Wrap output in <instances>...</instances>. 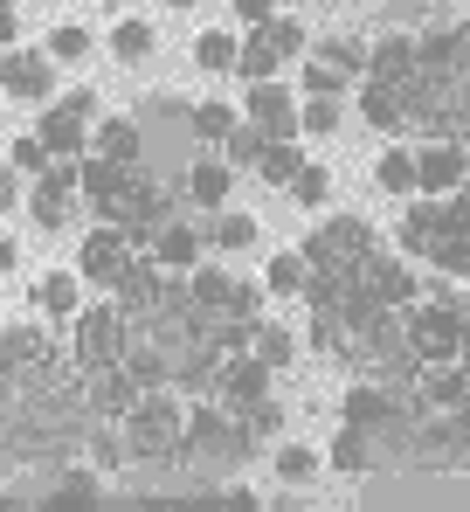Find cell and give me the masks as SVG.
Instances as JSON below:
<instances>
[{"label": "cell", "instance_id": "obj_1", "mask_svg": "<svg viewBox=\"0 0 470 512\" xmlns=\"http://www.w3.org/2000/svg\"><path fill=\"white\" fill-rule=\"evenodd\" d=\"M125 443L139 464H180L187 457V395L180 388H146L139 409L125 416Z\"/></svg>", "mask_w": 470, "mask_h": 512}, {"label": "cell", "instance_id": "obj_2", "mask_svg": "<svg viewBox=\"0 0 470 512\" xmlns=\"http://www.w3.org/2000/svg\"><path fill=\"white\" fill-rule=\"evenodd\" d=\"M125 346H132V319H125V305L118 298H104V305H83L77 319H70V353H77V367H111V360H125Z\"/></svg>", "mask_w": 470, "mask_h": 512}, {"label": "cell", "instance_id": "obj_3", "mask_svg": "<svg viewBox=\"0 0 470 512\" xmlns=\"http://www.w3.org/2000/svg\"><path fill=\"white\" fill-rule=\"evenodd\" d=\"M346 277H353V291H360V298H374V305H394V312H408V305H415V298H422V277H415V256H401V250H367L360 256V263H353V270H346Z\"/></svg>", "mask_w": 470, "mask_h": 512}, {"label": "cell", "instance_id": "obj_4", "mask_svg": "<svg viewBox=\"0 0 470 512\" xmlns=\"http://www.w3.org/2000/svg\"><path fill=\"white\" fill-rule=\"evenodd\" d=\"M374 243H381V236H374L360 215H332V222H318L298 250H305V263H312V270H353L360 256L374 250Z\"/></svg>", "mask_w": 470, "mask_h": 512}, {"label": "cell", "instance_id": "obj_5", "mask_svg": "<svg viewBox=\"0 0 470 512\" xmlns=\"http://www.w3.org/2000/svg\"><path fill=\"white\" fill-rule=\"evenodd\" d=\"M132 236L118 229V222H90V236L77 243V277L83 284H97V291H118V277L132 270Z\"/></svg>", "mask_w": 470, "mask_h": 512}, {"label": "cell", "instance_id": "obj_6", "mask_svg": "<svg viewBox=\"0 0 470 512\" xmlns=\"http://www.w3.org/2000/svg\"><path fill=\"white\" fill-rule=\"evenodd\" d=\"M408 346L422 360H457L464 353V305H429L415 298L408 305Z\"/></svg>", "mask_w": 470, "mask_h": 512}, {"label": "cell", "instance_id": "obj_7", "mask_svg": "<svg viewBox=\"0 0 470 512\" xmlns=\"http://www.w3.org/2000/svg\"><path fill=\"white\" fill-rule=\"evenodd\" d=\"M56 56L49 49H0V90L7 97H21V104H56Z\"/></svg>", "mask_w": 470, "mask_h": 512}, {"label": "cell", "instance_id": "obj_8", "mask_svg": "<svg viewBox=\"0 0 470 512\" xmlns=\"http://www.w3.org/2000/svg\"><path fill=\"white\" fill-rule=\"evenodd\" d=\"M139 374L125 367V360H111V367H90L83 374V402H90V416H104V423H125L132 409H139Z\"/></svg>", "mask_w": 470, "mask_h": 512}, {"label": "cell", "instance_id": "obj_9", "mask_svg": "<svg viewBox=\"0 0 470 512\" xmlns=\"http://www.w3.org/2000/svg\"><path fill=\"white\" fill-rule=\"evenodd\" d=\"M208 243H215V215H194V222L173 215V222L153 236V256L173 270V277H187L194 263H208Z\"/></svg>", "mask_w": 470, "mask_h": 512}, {"label": "cell", "instance_id": "obj_10", "mask_svg": "<svg viewBox=\"0 0 470 512\" xmlns=\"http://www.w3.org/2000/svg\"><path fill=\"white\" fill-rule=\"evenodd\" d=\"M415 173H422V194L443 201V194H457L470 180V146L464 139H429V146L415 153Z\"/></svg>", "mask_w": 470, "mask_h": 512}, {"label": "cell", "instance_id": "obj_11", "mask_svg": "<svg viewBox=\"0 0 470 512\" xmlns=\"http://www.w3.org/2000/svg\"><path fill=\"white\" fill-rule=\"evenodd\" d=\"M242 118H249V125H263L270 139H298V97H291V84H284V77L249 84V97H242Z\"/></svg>", "mask_w": 470, "mask_h": 512}, {"label": "cell", "instance_id": "obj_12", "mask_svg": "<svg viewBox=\"0 0 470 512\" xmlns=\"http://www.w3.org/2000/svg\"><path fill=\"white\" fill-rule=\"evenodd\" d=\"M270 374H277V367H270L263 353H249V346H242V353H222L215 395H222V402H235V409H249V402H263V395H270Z\"/></svg>", "mask_w": 470, "mask_h": 512}, {"label": "cell", "instance_id": "obj_13", "mask_svg": "<svg viewBox=\"0 0 470 512\" xmlns=\"http://www.w3.org/2000/svg\"><path fill=\"white\" fill-rule=\"evenodd\" d=\"M422 70V49H415V35L408 28H381L374 35V49H367V84H408Z\"/></svg>", "mask_w": 470, "mask_h": 512}, {"label": "cell", "instance_id": "obj_14", "mask_svg": "<svg viewBox=\"0 0 470 512\" xmlns=\"http://www.w3.org/2000/svg\"><path fill=\"white\" fill-rule=\"evenodd\" d=\"M401 409H408V402L394 395L388 381H353V388H346V402H339V416H346V423L374 429V436H381V429H388Z\"/></svg>", "mask_w": 470, "mask_h": 512}, {"label": "cell", "instance_id": "obj_15", "mask_svg": "<svg viewBox=\"0 0 470 512\" xmlns=\"http://www.w3.org/2000/svg\"><path fill=\"white\" fill-rule=\"evenodd\" d=\"M415 402H422V409H464V402H470L464 360H422V374H415Z\"/></svg>", "mask_w": 470, "mask_h": 512}, {"label": "cell", "instance_id": "obj_16", "mask_svg": "<svg viewBox=\"0 0 470 512\" xmlns=\"http://www.w3.org/2000/svg\"><path fill=\"white\" fill-rule=\"evenodd\" d=\"M35 132H42V146H49L56 160H83V153H90V118H77L63 97H56V104H42Z\"/></svg>", "mask_w": 470, "mask_h": 512}, {"label": "cell", "instance_id": "obj_17", "mask_svg": "<svg viewBox=\"0 0 470 512\" xmlns=\"http://www.w3.org/2000/svg\"><path fill=\"white\" fill-rule=\"evenodd\" d=\"M229 187H235V167L229 160H208V153L180 173V194H187L201 215H222V208H229Z\"/></svg>", "mask_w": 470, "mask_h": 512}, {"label": "cell", "instance_id": "obj_18", "mask_svg": "<svg viewBox=\"0 0 470 512\" xmlns=\"http://www.w3.org/2000/svg\"><path fill=\"white\" fill-rule=\"evenodd\" d=\"M436 229H443V201H436V194H408L401 229H394V250L422 263V256H429V243H436Z\"/></svg>", "mask_w": 470, "mask_h": 512}, {"label": "cell", "instance_id": "obj_19", "mask_svg": "<svg viewBox=\"0 0 470 512\" xmlns=\"http://www.w3.org/2000/svg\"><path fill=\"white\" fill-rule=\"evenodd\" d=\"M0 360L21 367V374H42V367H56V346H49V333H42L35 319H14V326L0 333Z\"/></svg>", "mask_w": 470, "mask_h": 512}, {"label": "cell", "instance_id": "obj_20", "mask_svg": "<svg viewBox=\"0 0 470 512\" xmlns=\"http://www.w3.org/2000/svg\"><path fill=\"white\" fill-rule=\"evenodd\" d=\"M325 464L332 471H346V478H367L374 464H381V436L360 423H339V436H332V450H325Z\"/></svg>", "mask_w": 470, "mask_h": 512}, {"label": "cell", "instance_id": "obj_21", "mask_svg": "<svg viewBox=\"0 0 470 512\" xmlns=\"http://www.w3.org/2000/svg\"><path fill=\"white\" fill-rule=\"evenodd\" d=\"M90 153L139 167V160H146V125H139V118H97V125H90Z\"/></svg>", "mask_w": 470, "mask_h": 512}, {"label": "cell", "instance_id": "obj_22", "mask_svg": "<svg viewBox=\"0 0 470 512\" xmlns=\"http://www.w3.org/2000/svg\"><path fill=\"white\" fill-rule=\"evenodd\" d=\"M35 305H42V319H77L83 312V277L77 270H42Z\"/></svg>", "mask_w": 470, "mask_h": 512}, {"label": "cell", "instance_id": "obj_23", "mask_svg": "<svg viewBox=\"0 0 470 512\" xmlns=\"http://www.w3.org/2000/svg\"><path fill=\"white\" fill-rule=\"evenodd\" d=\"M374 187H381V194H394V201L422 194V173H415V153H408V146H388V153L374 160Z\"/></svg>", "mask_w": 470, "mask_h": 512}, {"label": "cell", "instance_id": "obj_24", "mask_svg": "<svg viewBox=\"0 0 470 512\" xmlns=\"http://www.w3.org/2000/svg\"><path fill=\"white\" fill-rule=\"evenodd\" d=\"M277 70H284L277 42H270L263 28H249V35H242V56H235V77H242V84H270Z\"/></svg>", "mask_w": 470, "mask_h": 512}, {"label": "cell", "instance_id": "obj_25", "mask_svg": "<svg viewBox=\"0 0 470 512\" xmlns=\"http://www.w3.org/2000/svg\"><path fill=\"white\" fill-rule=\"evenodd\" d=\"M153 49H159V28L146 14H125V21L111 28V56H118V63H146Z\"/></svg>", "mask_w": 470, "mask_h": 512}, {"label": "cell", "instance_id": "obj_26", "mask_svg": "<svg viewBox=\"0 0 470 512\" xmlns=\"http://www.w3.org/2000/svg\"><path fill=\"white\" fill-rule=\"evenodd\" d=\"M235 125H242V111L222 104V97H208V104H194V118H187V139H201V146H222Z\"/></svg>", "mask_w": 470, "mask_h": 512}, {"label": "cell", "instance_id": "obj_27", "mask_svg": "<svg viewBox=\"0 0 470 512\" xmlns=\"http://www.w3.org/2000/svg\"><path fill=\"white\" fill-rule=\"evenodd\" d=\"M235 56H242V35H229V28H201V35H194V63H201V70L235 77Z\"/></svg>", "mask_w": 470, "mask_h": 512}, {"label": "cell", "instance_id": "obj_28", "mask_svg": "<svg viewBox=\"0 0 470 512\" xmlns=\"http://www.w3.org/2000/svg\"><path fill=\"white\" fill-rule=\"evenodd\" d=\"M360 118H367V125H374V132H408V111H401V97H394L388 84H367L360 90Z\"/></svg>", "mask_w": 470, "mask_h": 512}, {"label": "cell", "instance_id": "obj_29", "mask_svg": "<svg viewBox=\"0 0 470 512\" xmlns=\"http://www.w3.org/2000/svg\"><path fill=\"white\" fill-rule=\"evenodd\" d=\"M305 277H312L305 250H277L270 263H263V284H270V298H298V291H305Z\"/></svg>", "mask_w": 470, "mask_h": 512}, {"label": "cell", "instance_id": "obj_30", "mask_svg": "<svg viewBox=\"0 0 470 512\" xmlns=\"http://www.w3.org/2000/svg\"><path fill=\"white\" fill-rule=\"evenodd\" d=\"M298 167H305L298 139H263V160H256V173H263L270 187H291V180H298Z\"/></svg>", "mask_w": 470, "mask_h": 512}, {"label": "cell", "instance_id": "obj_31", "mask_svg": "<svg viewBox=\"0 0 470 512\" xmlns=\"http://www.w3.org/2000/svg\"><path fill=\"white\" fill-rule=\"evenodd\" d=\"M229 270H215V263H194V270H187V298H194V305H201V312H222V305H229Z\"/></svg>", "mask_w": 470, "mask_h": 512}, {"label": "cell", "instance_id": "obj_32", "mask_svg": "<svg viewBox=\"0 0 470 512\" xmlns=\"http://www.w3.org/2000/svg\"><path fill=\"white\" fill-rule=\"evenodd\" d=\"M312 63L346 70V77H367V42H353V35H325V42L312 49Z\"/></svg>", "mask_w": 470, "mask_h": 512}, {"label": "cell", "instance_id": "obj_33", "mask_svg": "<svg viewBox=\"0 0 470 512\" xmlns=\"http://www.w3.org/2000/svg\"><path fill=\"white\" fill-rule=\"evenodd\" d=\"M284 194H291L298 208H312V215H318V208L332 201V167H325V160H305V167H298V180H291Z\"/></svg>", "mask_w": 470, "mask_h": 512}, {"label": "cell", "instance_id": "obj_34", "mask_svg": "<svg viewBox=\"0 0 470 512\" xmlns=\"http://www.w3.org/2000/svg\"><path fill=\"white\" fill-rule=\"evenodd\" d=\"M422 263H436L450 277H470V229H436V243H429Z\"/></svg>", "mask_w": 470, "mask_h": 512}, {"label": "cell", "instance_id": "obj_35", "mask_svg": "<svg viewBox=\"0 0 470 512\" xmlns=\"http://www.w3.org/2000/svg\"><path fill=\"white\" fill-rule=\"evenodd\" d=\"M256 243H263L256 215H235V208H222V215H215V250H256Z\"/></svg>", "mask_w": 470, "mask_h": 512}, {"label": "cell", "instance_id": "obj_36", "mask_svg": "<svg viewBox=\"0 0 470 512\" xmlns=\"http://www.w3.org/2000/svg\"><path fill=\"white\" fill-rule=\"evenodd\" d=\"M249 353H263L270 367H291V360H298V340H291L277 319H256V340H249Z\"/></svg>", "mask_w": 470, "mask_h": 512}, {"label": "cell", "instance_id": "obj_37", "mask_svg": "<svg viewBox=\"0 0 470 512\" xmlns=\"http://www.w3.org/2000/svg\"><path fill=\"white\" fill-rule=\"evenodd\" d=\"M263 139H270V132L242 118V125L229 132V139H222V160H229V167H256V160H263Z\"/></svg>", "mask_w": 470, "mask_h": 512}, {"label": "cell", "instance_id": "obj_38", "mask_svg": "<svg viewBox=\"0 0 470 512\" xmlns=\"http://www.w3.org/2000/svg\"><path fill=\"white\" fill-rule=\"evenodd\" d=\"M263 291H270L263 277H235V284H229V305H222L215 319H263Z\"/></svg>", "mask_w": 470, "mask_h": 512}, {"label": "cell", "instance_id": "obj_39", "mask_svg": "<svg viewBox=\"0 0 470 512\" xmlns=\"http://www.w3.org/2000/svg\"><path fill=\"white\" fill-rule=\"evenodd\" d=\"M21 208H28V222H35V229H63L77 201H70V194H49V187H35V194H28Z\"/></svg>", "mask_w": 470, "mask_h": 512}, {"label": "cell", "instance_id": "obj_40", "mask_svg": "<svg viewBox=\"0 0 470 512\" xmlns=\"http://www.w3.org/2000/svg\"><path fill=\"white\" fill-rule=\"evenodd\" d=\"M263 35L277 42V56H284V63L312 49V35H305V21H291V14H270V21H263Z\"/></svg>", "mask_w": 470, "mask_h": 512}, {"label": "cell", "instance_id": "obj_41", "mask_svg": "<svg viewBox=\"0 0 470 512\" xmlns=\"http://www.w3.org/2000/svg\"><path fill=\"white\" fill-rule=\"evenodd\" d=\"M49 160H56V153L42 146V132H21V139L7 146V167H14V173H28V180H35V173L49 167Z\"/></svg>", "mask_w": 470, "mask_h": 512}, {"label": "cell", "instance_id": "obj_42", "mask_svg": "<svg viewBox=\"0 0 470 512\" xmlns=\"http://www.w3.org/2000/svg\"><path fill=\"white\" fill-rule=\"evenodd\" d=\"M277 478H284V485H312V478H318V450L284 443V450H277Z\"/></svg>", "mask_w": 470, "mask_h": 512}, {"label": "cell", "instance_id": "obj_43", "mask_svg": "<svg viewBox=\"0 0 470 512\" xmlns=\"http://www.w3.org/2000/svg\"><path fill=\"white\" fill-rule=\"evenodd\" d=\"M56 63H83L90 56V28H77V21H63V28H49V42H42Z\"/></svg>", "mask_w": 470, "mask_h": 512}, {"label": "cell", "instance_id": "obj_44", "mask_svg": "<svg viewBox=\"0 0 470 512\" xmlns=\"http://www.w3.org/2000/svg\"><path fill=\"white\" fill-rule=\"evenodd\" d=\"M305 132H318V139L339 132V97H305V104H298V139H305Z\"/></svg>", "mask_w": 470, "mask_h": 512}, {"label": "cell", "instance_id": "obj_45", "mask_svg": "<svg viewBox=\"0 0 470 512\" xmlns=\"http://www.w3.org/2000/svg\"><path fill=\"white\" fill-rule=\"evenodd\" d=\"M408 14L436 28V21H443V0H388V14H381V21H388V28H408Z\"/></svg>", "mask_w": 470, "mask_h": 512}, {"label": "cell", "instance_id": "obj_46", "mask_svg": "<svg viewBox=\"0 0 470 512\" xmlns=\"http://www.w3.org/2000/svg\"><path fill=\"white\" fill-rule=\"evenodd\" d=\"M298 84H305V97H346V84H353V77H346V70H325V63H312Z\"/></svg>", "mask_w": 470, "mask_h": 512}, {"label": "cell", "instance_id": "obj_47", "mask_svg": "<svg viewBox=\"0 0 470 512\" xmlns=\"http://www.w3.org/2000/svg\"><path fill=\"white\" fill-rule=\"evenodd\" d=\"M242 416H249V429H256L263 443H270V436H284V402H270V395H263V402H249Z\"/></svg>", "mask_w": 470, "mask_h": 512}, {"label": "cell", "instance_id": "obj_48", "mask_svg": "<svg viewBox=\"0 0 470 512\" xmlns=\"http://www.w3.org/2000/svg\"><path fill=\"white\" fill-rule=\"evenodd\" d=\"M90 499H97V478H90V471H70V478L49 492V506H90Z\"/></svg>", "mask_w": 470, "mask_h": 512}, {"label": "cell", "instance_id": "obj_49", "mask_svg": "<svg viewBox=\"0 0 470 512\" xmlns=\"http://www.w3.org/2000/svg\"><path fill=\"white\" fill-rule=\"evenodd\" d=\"M270 14H277V0H235V21H242V28H263Z\"/></svg>", "mask_w": 470, "mask_h": 512}, {"label": "cell", "instance_id": "obj_50", "mask_svg": "<svg viewBox=\"0 0 470 512\" xmlns=\"http://www.w3.org/2000/svg\"><path fill=\"white\" fill-rule=\"evenodd\" d=\"M21 180H28V173L0 167V208H21V201H28V194H21Z\"/></svg>", "mask_w": 470, "mask_h": 512}, {"label": "cell", "instance_id": "obj_51", "mask_svg": "<svg viewBox=\"0 0 470 512\" xmlns=\"http://www.w3.org/2000/svg\"><path fill=\"white\" fill-rule=\"evenodd\" d=\"M63 104H70V111H77V118H90V125H97V90H70V97H63Z\"/></svg>", "mask_w": 470, "mask_h": 512}, {"label": "cell", "instance_id": "obj_52", "mask_svg": "<svg viewBox=\"0 0 470 512\" xmlns=\"http://www.w3.org/2000/svg\"><path fill=\"white\" fill-rule=\"evenodd\" d=\"M14 42H21V14H14V7H0V49H14Z\"/></svg>", "mask_w": 470, "mask_h": 512}, {"label": "cell", "instance_id": "obj_53", "mask_svg": "<svg viewBox=\"0 0 470 512\" xmlns=\"http://www.w3.org/2000/svg\"><path fill=\"white\" fill-rule=\"evenodd\" d=\"M14 263H21V243H14V236H0V270H14Z\"/></svg>", "mask_w": 470, "mask_h": 512}, {"label": "cell", "instance_id": "obj_54", "mask_svg": "<svg viewBox=\"0 0 470 512\" xmlns=\"http://www.w3.org/2000/svg\"><path fill=\"white\" fill-rule=\"evenodd\" d=\"M457 360H464V374H470V340H464V353H457Z\"/></svg>", "mask_w": 470, "mask_h": 512}, {"label": "cell", "instance_id": "obj_55", "mask_svg": "<svg viewBox=\"0 0 470 512\" xmlns=\"http://www.w3.org/2000/svg\"><path fill=\"white\" fill-rule=\"evenodd\" d=\"M166 7H194V0H166Z\"/></svg>", "mask_w": 470, "mask_h": 512}, {"label": "cell", "instance_id": "obj_56", "mask_svg": "<svg viewBox=\"0 0 470 512\" xmlns=\"http://www.w3.org/2000/svg\"><path fill=\"white\" fill-rule=\"evenodd\" d=\"M0 7H14V0H0Z\"/></svg>", "mask_w": 470, "mask_h": 512}, {"label": "cell", "instance_id": "obj_57", "mask_svg": "<svg viewBox=\"0 0 470 512\" xmlns=\"http://www.w3.org/2000/svg\"><path fill=\"white\" fill-rule=\"evenodd\" d=\"M464 409H470V402H464Z\"/></svg>", "mask_w": 470, "mask_h": 512}, {"label": "cell", "instance_id": "obj_58", "mask_svg": "<svg viewBox=\"0 0 470 512\" xmlns=\"http://www.w3.org/2000/svg\"><path fill=\"white\" fill-rule=\"evenodd\" d=\"M464 187H470V180H464Z\"/></svg>", "mask_w": 470, "mask_h": 512}]
</instances>
